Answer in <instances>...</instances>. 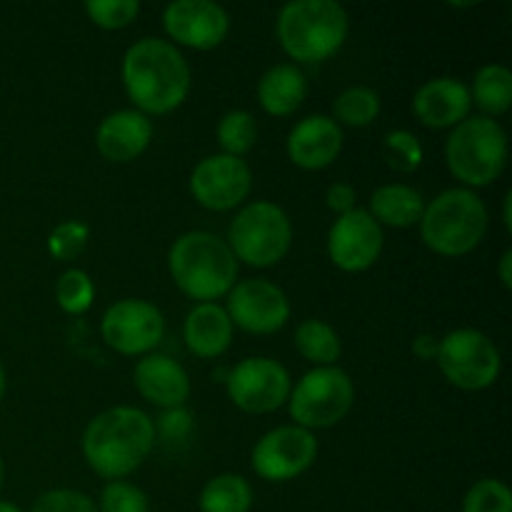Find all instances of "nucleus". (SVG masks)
<instances>
[{"label": "nucleus", "instance_id": "1", "mask_svg": "<svg viewBox=\"0 0 512 512\" xmlns=\"http://www.w3.org/2000/svg\"><path fill=\"white\" fill-rule=\"evenodd\" d=\"M123 85L138 113H173L190 93V65L170 40L143 38L125 50Z\"/></svg>", "mask_w": 512, "mask_h": 512}, {"label": "nucleus", "instance_id": "2", "mask_svg": "<svg viewBox=\"0 0 512 512\" xmlns=\"http://www.w3.org/2000/svg\"><path fill=\"white\" fill-rule=\"evenodd\" d=\"M155 443V425L148 413L130 405L103 410L83 433L85 463L105 480H120L148 460Z\"/></svg>", "mask_w": 512, "mask_h": 512}, {"label": "nucleus", "instance_id": "3", "mask_svg": "<svg viewBox=\"0 0 512 512\" xmlns=\"http://www.w3.org/2000/svg\"><path fill=\"white\" fill-rule=\"evenodd\" d=\"M168 268L175 285L200 303H213L228 295L238 278L233 250L205 230H190L175 240L168 253Z\"/></svg>", "mask_w": 512, "mask_h": 512}, {"label": "nucleus", "instance_id": "4", "mask_svg": "<svg viewBox=\"0 0 512 512\" xmlns=\"http://www.w3.org/2000/svg\"><path fill=\"white\" fill-rule=\"evenodd\" d=\"M275 30L290 58L298 63H323L343 48L350 18L335 0H293L278 13Z\"/></svg>", "mask_w": 512, "mask_h": 512}, {"label": "nucleus", "instance_id": "5", "mask_svg": "<svg viewBox=\"0 0 512 512\" xmlns=\"http://www.w3.org/2000/svg\"><path fill=\"white\" fill-rule=\"evenodd\" d=\"M488 233V208L468 188L443 190L433 203H425L420 235L433 253L460 258L478 248Z\"/></svg>", "mask_w": 512, "mask_h": 512}, {"label": "nucleus", "instance_id": "6", "mask_svg": "<svg viewBox=\"0 0 512 512\" xmlns=\"http://www.w3.org/2000/svg\"><path fill=\"white\" fill-rule=\"evenodd\" d=\"M448 168L460 183L470 188H485L503 175L508 163V135L498 120L488 115H473L455 125L445 143Z\"/></svg>", "mask_w": 512, "mask_h": 512}, {"label": "nucleus", "instance_id": "7", "mask_svg": "<svg viewBox=\"0 0 512 512\" xmlns=\"http://www.w3.org/2000/svg\"><path fill=\"white\" fill-rule=\"evenodd\" d=\"M228 248L235 260L253 268H270L288 255L293 243V225L280 205L258 200L240 210L228 230Z\"/></svg>", "mask_w": 512, "mask_h": 512}, {"label": "nucleus", "instance_id": "8", "mask_svg": "<svg viewBox=\"0 0 512 512\" xmlns=\"http://www.w3.org/2000/svg\"><path fill=\"white\" fill-rule=\"evenodd\" d=\"M355 400L353 380L345 370L328 365L313 368L290 388L288 410L298 428L320 430L338 425L350 413Z\"/></svg>", "mask_w": 512, "mask_h": 512}, {"label": "nucleus", "instance_id": "9", "mask_svg": "<svg viewBox=\"0 0 512 512\" xmlns=\"http://www.w3.org/2000/svg\"><path fill=\"white\" fill-rule=\"evenodd\" d=\"M440 373L460 390H485L498 380L500 353L493 340L473 328H460L440 338Z\"/></svg>", "mask_w": 512, "mask_h": 512}, {"label": "nucleus", "instance_id": "10", "mask_svg": "<svg viewBox=\"0 0 512 512\" xmlns=\"http://www.w3.org/2000/svg\"><path fill=\"white\" fill-rule=\"evenodd\" d=\"M318 458V440L298 425H280L255 443L253 470L268 483H288L313 468Z\"/></svg>", "mask_w": 512, "mask_h": 512}, {"label": "nucleus", "instance_id": "11", "mask_svg": "<svg viewBox=\"0 0 512 512\" xmlns=\"http://www.w3.org/2000/svg\"><path fill=\"white\" fill-rule=\"evenodd\" d=\"M225 388L243 413L265 415L288 403L290 375L273 358H245L228 370Z\"/></svg>", "mask_w": 512, "mask_h": 512}, {"label": "nucleus", "instance_id": "12", "mask_svg": "<svg viewBox=\"0 0 512 512\" xmlns=\"http://www.w3.org/2000/svg\"><path fill=\"white\" fill-rule=\"evenodd\" d=\"M103 340L120 355H148L165 335L163 313L153 303L125 298L110 305L100 320Z\"/></svg>", "mask_w": 512, "mask_h": 512}, {"label": "nucleus", "instance_id": "13", "mask_svg": "<svg viewBox=\"0 0 512 512\" xmlns=\"http://www.w3.org/2000/svg\"><path fill=\"white\" fill-rule=\"evenodd\" d=\"M225 313L230 323L243 328L245 333L270 335L285 328L290 320V303L288 295L275 283L265 278H250L233 285Z\"/></svg>", "mask_w": 512, "mask_h": 512}, {"label": "nucleus", "instance_id": "14", "mask_svg": "<svg viewBox=\"0 0 512 512\" xmlns=\"http://www.w3.org/2000/svg\"><path fill=\"white\" fill-rule=\"evenodd\" d=\"M253 188V173L243 158L210 155L195 165L190 175V193L203 208L225 213L243 203Z\"/></svg>", "mask_w": 512, "mask_h": 512}, {"label": "nucleus", "instance_id": "15", "mask_svg": "<svg viewBox=\"0 0 512 512\" xmlns=\"http://www.w3.org/2000/svg\"><path fill=\"white\" fill-rule=\"evenodd\" d=\"M383 228L363 208L340 215L328 233V255L343 273H363L373 268L383 253Z\"/></svg>", "mask_w": 512, "mask_h": 512}, {"label": "nucleus", "instance_id": "16", "mask_svg": "<svg viewBox=\"0 0 512 512\" xmlns=\"http://www.w3.org/2000/svg\"><path fill=\"white\" fill-rule=\"evenodd\" d=\"M163 28L178 45L213 50L228 38L230 18L213 0H175L163 10Z\"/></svg>", "mask_w": 512, "mask_h": 512}, {"label": "nucleus", "instance_id": "17", "mask_svg": "<svg viewBox=\"0 0 512 512\" xmlns=\"http://www.w3.org/2000/svg\"><path fill=\"white\" fill-rule=\"evenodd\" d=\"M470 88L458 78H433L415 93L413 113L425 128H455L470 118Z\"/></svg>", "mask_w": 512, "mask_h": 512}, {"label": "nucleus", "instance_id": "18", "mask_svg": "<svg viewBox=\"0 0 512 512\" xmlns=\"http://www.w3.org/2000/svg\"><path fill=\"white\" fill-rule=\"evenodd\" d=\"M288 158L303 170H323L343 150V130L328 115H308L288 135Z\"/></svg>", "mask_w": 512, "mask_h": 512}, {"label": "nucleus", "instance_id": "19", "mask_svg": "<svg viewBox=\"0 0 512 512\" xmlns=\"http://www.w3.org/2000/svg\"><path fill=\"white\" fill-rule=\"evenodd\" d=\"M133 380L138 393L158 408H183L185 400L190 398L188 373L178 360L168 358V355H143V360H138L135 365Z\"/></svg>", "mask_w": 512, "mask_h": 512}, {"label": "nucleus", "instance_id": "20", "mask_svg": "<svg viewBox=\"0 0 512 512\" xmlns=\"http://www.w3.org/2000/svg\"><path fill=\"white\" fill-rule=\"evenodd\" d=\"M150 140H153V123L138 110H115L103 118L95 133L100 155L110 163H130L145 153Z\"/></svg>", "mask_w": 512, "mask_h": 512}, {"label": "nucleus", "instance_id": "21", "mask_svg": "<svg viewBox=\"0 0 512 512\" xmlns=\"http://www.w3.org/2000/svg\"><path fill=\"white\" fill-rule=\"evenodd\" d=\"M183 338L190 353L198 358H220L233 343V323L225 308L215 303H200L185 318Z\"/></svg>", "mask_w": 512, "mask_h": 512}, {"label": "nucleus", "instance_id": "22", "mask_svg": "<svg viewBox=\"0 0 512 512\" xmlns=\"http://www.w3.org/2000/svg\"><path fill=\"white\" fill-rule=\"evenodd\" d=\"M305 95H308V80H305L303 70L293 63L273 65L265 70L258 83L260 105L265 113L275 115V118L293 115L303 105Z\"/></svg>", "mask_w": 512, "mask_h": 512}, {"label": "nucleus", "instance_id": "23", "mask_svg": "<svg viewBox=\"0 0 512 512\" xmlns=\"http://www.w3.org/2000/svg\"><path fill=\"white\" fill-rule=\"evenodd\" d=\"M370 215L378 225H390V228H413L420 223L425 213V200L410 185H383L370 198Z\"/></svg>", "mask_w": 512, "mask_h": 512}, {"label": "nucleus", "instance_id": "24", "mask_svg": "<svg viewBox=\"0 0 512 512\" xmlns=\"http://www.w3.org/2000/svg\"><path fill=\"white\" fill-rule=\"evenodd\" d=\"M198 505L200 512H250L253 488L243 475L223 473L205 483Z\"/></svg>", "mask_w": 512, "mask_h": 512}, {"label": "nucleus", "instance_id": "25", "mask_svg": "<svg viewBox=\"0 0 512 512\" xmlns=\"http://www.w3.org/2000/svg\"><path fill=\"white\" fill-rule=\"evenodd\" d=\"M470 98L488 118L505 115L512 105V73L505 65H485L475 75Z\"/></svg>", "mask_w": 512, "mask_h": 512}, {"label": "nucleus", "instance_id": "26", "mask_svg": "<svg viewBox=\"0 0 512 512\" xmlns=\"http://www.w3.org/2000/svg\"><path fill=\"white\" fill-rule=\"evenodd\" d=\"M295 348L305 360L315 363L318 368L335 365V360L343 353L338 333L323 320H305L295 330Z\"/></svg>", "mask_w": 512, "mask_h": 512}, {"label": "nucleus", "instance_id": "27", "mask_svg": "<svg viewBox=\"0 0 512 512\" xmlns=\"http://www.w3.org/2000/svg\"><path fill=\"white\" fill-rule=\"evenodd\" d=\"M335 123H343L348 128H365L380 115V95L373 88L355 85L343 90L333 103Z\"/></svg>", "mask_w": 512, "mask_h": 512}, {"label": "nucleus", "instance_id": "28", "mask_svg": "<svg viewBox=\"0 0 512 512\" xmlns=\"http://www.w3.org/2000/svg\"><path fill=\"white\" fill-rule=\"evenodd\" d=\"M258 140V123L248 110H230L218 123V143L225 155L243 158Z\"/></svg>", "mask_w": 512, "mask_h": 512}, {"label": "nucleus", "instance_id": "29", "mask_svg": "<svg viewBox=\"0 0 512 512\" xmlns=\"http://www.w3.org/2000/svg\"><path fill=\"white\" fill-rule=\"evenodd\" d=\"M55 300H58L60 310L68 315L88 313L95 300L93 278L85 270H65L58 278V283H55Z\"/></svg>", "mask_w": 512, "mask_h": 512}, {"label": "nucleus", "instance_id": "30", "mask_svg": "<svg viewBox=\"0 0 512 512\" xmlns=\"http://www.w3.org/2000/svg\"><path fill=\"white\" fill-rule=\"evenodd\" d=\"M385 160L393 170L398 173H413L423 163V145L415 138L410 130H393V133L385 135L383 143Z\"/></svg>", "mask_w": 512, "mask_h": 512}, {"label": "nucleus", "instance_id": "31", "mask_svg": "<svg viewBox=\"0 0 512 512\" xmlns=\"http://www.w3.org/2000/svg\"><path fill=\"white\" fill-rule=\"evenodd\" d=\"M463 512H512V493L503 480H478L463 500Z\"/></svg>", "mask_w": 512, "mask_h": 512}, {"label": "nucleus", "instance_id": "32", "mask_svg": "<svg viewBox=\"0 0 512 512\" xmlns=\"http://www.w3.org/2000/svg\"><path fill=\"white\" fill-rule=\"evenodd\" d=\"M85 13L98 28L120 30L135 23L140 13V3L138 0H88Z\"/></svg>", "mask_w": 512, "mask_h": 512}, {"label": "nucleus", "instance_id": "33", "mask_svg": "<svg viewBox=\"0 0 512 512\" xmlns=\"http://www.w3.org/2000/svg\"><path fill=\"white\" fill-rule=\"evenodd\" d=\"M98 512H150L148 495L133 483L110 480L100 493Z\"/></svg>", "mask_w": 512, "mask_h": 512}, {"label": "nucleus", "instance_id": "34", "mask_svg": "<svg viewBox=\"0 0 512 512\" xmlns=\"http://www.w3.org/2000/svg\"><path fill=\"white\" fill-rule=\"evenodd\" d=\"M90 238V228L80 220H65L48 235V253L55 260H75L83 253Z\"/></svg>", "mask_w": 512, "mask_h": 512}, {"label": "nucleus", "instance_id": "35", "mask_svg": "<svg viewBox=\"0 0 512 512\" xmlns=\"http://www.w3.org/2000/svg\"><path fill=\"white\" fill-rule=\"evenodd\" d=\"M30 512H98V505L78 490H48L35 500Z\"/></svg>", "mask_w": 512, "mask_h": 512}, {"label": "nucleus", "instance_id": "36", "mask_svg": "<svg viewBox=\"0 0 512 512\" xmlns=\"http://www.w3.org/2000/svg\"><path fill=\"white\" fill-rule=\"evenodd\" d=\"M190 413L185 408H173L160 418V428L168 440H183L190 433Z\"/></svg>", "mask_w": 512, "mask_h": 512}, {"label": "nucleus", "instance_id": "37", "mask_svg": "<svg viewBox=\"0 0 512 512\" xmlns=\"http://www.w3.org/2000/svg\"><path fill=\"white\" fill-rule=\"evenodd\" d=\"M325 205H328V208L333 210V213H338V218H340V215L350 213V210H355V190H353V185H348V183L330 185L328 193H325Z\"/></svg>", "mask_w": 512, "mask_h": 512}, {"label": "nucleus", "instance_id": "38", "mask_svg": "<svg viewBox=\"0 0 512 512\" xmlns=\"http://www.w3.org/2000/svg\"><path fill=\"white\" fill-rule=\"evenodd\" d=\"M438 350H440V338H435V335L423 333L413 340V353L418 355L420 360H435L438 358Z\"/></svg>", "mask_w": 512, "mask_h": 512}, {"label": "nucleus", "instance_id": "39", "mask_svg": "<svg viewBox=\"0 0 512 512\" xmlns=\"http://www.w3.org/2000/svg\"><path fill=\"white\" fill-rule=\"evenodd\" d=\"M498 275H500V283H503V288L510 290L512 288V250H505L503 258H500Z\"/></svg>", "mask_w": 512, "mask_h": 512}, {"label": "nucleus", "instance_id": "40", "mask_svg": "<svg viewBox=\"0 0 512 512\" xmlns=\"http://www.w3.org/2000/svg\"><path fill=\"white\" fill-rule=\"evenodd\" d=\"M510 205H512V193L508 190L505 193V203H503V223H505V230H512V215H510Z\"/></svg>", "mask_w": 512, "mask_h": 512}, {"label": "nucleus", "instance_id": "41", "mask_svg": "<svg viewBox=\"0 0 512 512\" xmlns=\"http://www.w3.org/2000/svg\"><path fill=\"white\" fill-rule=\"evenodd\" d=\"M0 512H23L18 508V505L8 503V500H0Z\"/></svg>", "mask_w": 512, "mask_h": 512}, {"label": "nucleus", "instance_id": "42", "mask_svg": "<svg viewBox=\"0 0 512 512\" xmlns=\"http://www.w3.org/2000/svg\"><path fill=\"white\" fill-rule=\"evenodd\" d=\"M3 395H5V370L3 365H0V400H3Z\"/></svg>", "mask_w": 512, "mask_h": 512}, {"label": "nucleus", "instance_id": "43", "mask_svg": "<svg viewBox=\"0 0 512 512\" xmlns=\"http://www.w3.org/2000/svg\"><path fill=\"white\" fill-rule=\"evenodd\" d=\"M3 475H5V468H3V460H0V485H3Z\"/></svg>", "mask_w": 512, "mask_h": 512}]
</instances>
